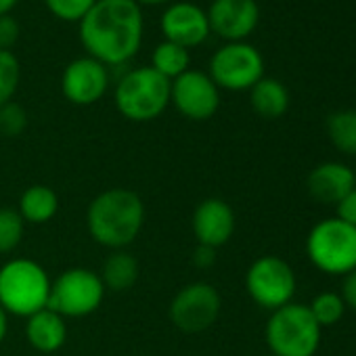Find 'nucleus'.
<instances>
[{"label":"nucleus","mask_w":356,"mask_h":356,"mask_svg":"<svg viewBox=\"0 0 356 356\" xmlns=\"http://www.w3.org/2000/svg\"><path fill=\"white\" fill-rule=\"evenodd\" d=\"M78 26L86 55L109 70L126 65L140 51L145 36L143 11L134 0H97Z\"/></svg>","instance_id":"f257e3e1"},{"label":"nucleus","mask_w":356,"mask_h":356,"mask_svg":"<svg viewBox=\"0 0 356 356\" xmlns=\"http://www.w3.org/2000/svg\"><path fill=\"white\" fill-rule=\"evenodd\" d=\"M145 225V204L130 189L115 187L99 193L86 212L90 237L107 250H126Z\"/></svg>","instance_id":"f03ea898"},{"label":"nucleus","mask_w":356,"mask_h":356,"mask_svg":"<svg viewBox=\"0 0 356 356\" xmlns=\"http://www.w3.org/2000/svg\"><path fill=\"white\" fill-rule=\"evenodd\" d=\"M51 277L42 264L30 258L9 260L0 268V306L7 314L32 316L49 308Z\"/></svg>","instance_id":"7ed1b4c3"},{"label":"nucleus","mask_w":356,"mask_h":356,"mask_svg":"<svg viewBox=\"0 0 356 356\" xmlns=\"http://www.w3.org/2000/svg\"><path fill=\"white\" fill-rule=\"evenodd\" d=\"M118 111L130 122H151L170 105V80L151 65L126 70L113 92Z\"/></svg>","instance_id":"20e7f679"},{"label":"nucleus","mask_w":356,"mask_h":356,"mask_svg":"<svg viewBox=\"0 0 356 356\" xmlns=\"http://www.w3.org/2000/svg\"><path fill=\"white\" fill-rule=\"evenodd\" d=\"M266 343L275 356H314L323 329L314 321L308 304H287L270 312L264 329Z\"/></svg>","instance_id":"39448f33"},{"label":"nucleus","mask_w":356,"mask_h":356,"mask_svg":"<svg viewBox=\"0 0 356 356\" xmlns=\"http://www.w3.org/2000/svg\"><path fill=\"white\" fill-rule=\"evenodd\" d=\"M306 254L321 273L343 277L356 270V229L335 216L325 218L310 229Z\"/></svg>","instance_id":"423d86ee"},{"label":"nucleus","mask_w":356,"mask_h":356,"mask_svg":"<svg viewBox=\"0 0 356 356\" xmlns=\"http://www.w3.org/2000/svg\"><path fill=\"white\" fill-rule=\"evenodd\" d=\"M105 291L99 273L82 266L67 268L51 285L49 308L63 318L88 316L103 304Z\"/></svg>","instance_id":"0eeeda50"},{"label":"nucleus","mask_w":356,"mask_h":356,"mask_svg":"<svg viewBox=\"0 0 356 356\" xmlns=\"http://www.w3.org/2000/svg\"><path fill=\"white\" fill-rule=\"evenodd\" d=\"M245 289L260 308L273 312L293 302L298 279L283 258L260 256L245 273Z\"/></svg>","instance_id":"6e6552de"},{"label":"nucleus","mask_w":356,"mask_h":356,"mask_svg":"<svg viewBox=\"0 0 356 356\" xmlns=\"http://www.w3.org/2000/svg\"><path fill=\"white\" fill-rule=\"evenodd\" d=\"M208 76L220 90H250L264 78V57L248 42H227L212 55Z\"/></svg>","instance_id":"1a4fd4ad"},{"label":"nucleus","mask_w":356,"mask_h":356,"mask_svg":"<svg viewBox=\"0 0 356 356\" xmlns=\"http://www.w3.org/2000/svg\"><path fill=\"white\" fill-rule=\"evenodd\" d=\"M222 298L218 289L208 281H195L185 285L170 302V321L183 333L208 331L220 316Z\"/></svg>","instance_id":"9d476101"},{"label":"nucleus","mask_w":356,"mask_h":356,"mask_svg":"<svg viewBox=\"0 0 356 356\" xmlns=\"http://www.w3.org/2000/svg\"><path fill=\"white\" fill-rule=\"evenodd\" d=\"M170 103L187 120L206 122L220 107V88L200 70H187L170 82Z\"/></svg>","instance_id":"9b49d317"},{"label":"nucleus","mask_w":356,"mask_h":356,"mask_svg":"<svg viewBox=\"0 0 356 356\" xmlns=\"http://www.w3.org/2000/svg\"><path fill=\"white\" fill-rule=\"evenodd\" d=\"M111 82V70L92 57L74 59L61 74V92L74 105H92L103 99Z\"/></svg>","instance_id":"f8f14e48"},{"label":"nucleus","mask_w":356,"mask_h":356,"mask_svg":"<svg viewBox=\"0 0 356 356\" xmlns=\"http://www.w3.org/2000/svg\"><path fill=\"white\" fill-rule=\"evenodd\" d=\"M210 34L227 42H245L260 22V7L256 0H212L206 9Z\"/></svg>","instance_id":"ddd939ff"},{"label":"nucleus","mask_w":356,"mask_h":356,"mask_svg":"<svg viewBox=\"0 0 356 356\" xmlns=\"http://www.w3.org/2000/svg\"><path fill=\"white\" fill-rule=\"evenodd\" d=\"M163 40L185 49H195L204 44L210 36L208 13L195 3H172L165 7L159 19Z\"/></svg>","instance_id":"4468645a"},{"label":"nucleus","mask_w":356,"mask_h":356,"mask_svg":"<svg viewBox=\"0 0 356 356\" xmlns=\"http://www.w3.org/2000/svg\"><path fill=\"white\" fill-rule=\"evenodd\" d=\"M235 227V212L220 197H208L200 202V206L193 212V235L197 239V245L218 250L231 241Z\"/></svg>","instance_id":"2eb2a0df"},{"label":"nucleus","mask_w":356,"mask_h":356,"mask_svg":"<svg viewBox=\"0 0 356 356\" xmlns=\"http://www.w3.org/2000/svg\"><path fill=\"white\" fill-rule=\"evenodd\" d=\"M354 187V170L341 161H323L306 178L308 195L321 206H337Z\"/></svg>","instance_id":"dca6fc26"},{"label":"nucleus","mask_w":356,"mask_h":356,"mask_svg":"<svg viewBox=\"0 0 356 356\" xmlns=\"http://www.w3.org/2000/svg\"><path fill=\"white\" fill-rule=\"evenodd\" d=\"M26 337L30 346L42 354L61 350L67 341V318L51 308H44L26 321Z\"/></svg>","instance_id":"f3484780"},{"label":"nucleus","mask_w":356,"mask_h":356,"mask_svg":"<svg viewBox=\"0 0 356 356\" xmlns=\"http://www.w3.org/2000/svg\"><path fill=\"white\" fill-rule=\"evenodd\" d=\"M252 109L266 120H277L289 109V90L277 78H262L250 88Z\"/></svg>","instance_id":"a211bd4d"},{"label":"nucleus","mask_w":356,"mask_h":356,"mask_svg":"<svg viewBox=\"0 0 356 356\" xmlns=\"http://www.w3.org/2000/svg\"><path fill=\"white\" fill-rule=\"evenodd\" d=\"M138 275H140L138 260L126 250H113L105 258L99 273L105 289L109 291H128L138 281Z\"/></svg>","instance_id":"6ab92c4d"},{"label":"nucleus","mask_w":356,"mask_h":356,"mask_svg":"<svg viewBox=\"0 0 356 356\" xmlns=\"http://www.w3.org/2000/svg\"><path fill=\"white\" fill-rule=\"evenodd\" d=\"M17 212L30 225H47L59 212V197L47 185H32L24 191Z\"/></svg>","instance_id":"aec40b11"},{"label":"nucleus","mask_w":356,"mask_h":356,"mask_svg":"<svg viewBox=\"0 0 356 356\" xmlns=\"http://www.w3.org/2000/svg\"><path fill=\"white\" fill-rule=\"evenodd\" d=\"M191 65V55H189V49L185 47H178L174 42H159L151 55V67L161 74L163 78H168L170 82L176 80L178 76H183Z\"/></svg>","instance_id":"412c9836"},{"label":"nucleus","mask_w":356,"mask_h":356,"mask_svg":"<svg viewBox=\"0 0 356 356\" xmlns=\"http://www.w3.org/2000/svg\"><path fill=\"white\" fill-rule=\"evenodd\" d=\"M327 136L331 145L346 153L356 157V109H339L333 111L327 118Z\"/></svg>","instance_id":"4be33fe9"},{"label":"nucleus","mask_w":356,"mask_h":356,"mask_svg":"<svg viewBox=\"0 0 356 356\" xmlns=\"http://www.w3.org/2000/svg\"><path fill=\"white\" fill-rule=\"evenodd\" d=\"M308 308H310L314 321L321 325V329L337 325L343 318L346 310H348L343 300H341V296L337 291H323V293H318L308 304Z\"/></svg>","instance_id":"5701e85b"},{"label":"nucleus","mask_w":356,"mask_h":356,"mask_svg":"<svg viewBox=\"0 0 356 356\" xmlns=\"http://www.w3.org/2000/svg\"><path fill=\"white\" fill-rule=\"evenodd\" d=\"M26 233V220L13 208H0V256L19 248Z\"/></svg>","instance_id":"b1692460"},{"label":"nucleus","mask_w":356,"mask_h":356,"mask_svg":"<svg viewBox=\"0 0 356 356\" xmlns=\"http://www.w3.org/2000/svg\"><path fill=\"white\" fill-rule=\"evenodd\" d=\"M22 82V63L13 51H0V107L13 101Z\"/></svg>","instance_id":"393cba45"},{"label":"nucleus","mask_w":356,"mask_h":356,"mask_svg":"<svg viewBox=\"0 0 356 356\" xmlns=\"http://www.w3.org/2000/svg\"><path fill=\"white\" fill-rule=\"evenodd\" d=\"M44 5L53 17L67 24H80L97 5V0H44Z\"/></svg>","instance_id":"a878e982"},{"label":"nucleus","mask_w":356,"mask_h":356,"mask_svg":"<svg viewBox=\"0 0 356 356\" xmlns=\"http://www.w3.org/2000/svg\"><path fill=\"white\" fill-rule=\"evenodd\" d=\"M26 128H28V111L19 103L9 101L0 107V134L7 138H15L22 136Z\"/></svg>","instance_id":"bb28decb"},{"label":"nucleus","mask_w":356,"mask_h":356,"mask_svg":"<svg viewBox=\"0 0 356 356\" xmlns=\"http://www.w3.org/2000/svg\"><path fill=\"white\" fill-rule=\"evenodd\" d=\"M22 26L13 15L0 17V51H13V47L19 42Z\"/></svg>","instance_id":"cd10ccee"},{"label":"nucleus","mask_w":356,"mask_h":356,"mask_svg":"<svg viewBox=\"0 0 356 356\" xmlns=\"http://www.w3.org/2000/svg\"><path fill=\"white\" fill-rule=\"evenodd\" d=\"M335 218L356 229V187L335 206Z\"/></svg>","instance_id":"c85d7f7f"},{"label":"nucleus","mask_w":356,"mask_h":356,"mask_svg":"<svg viewBox=\"0 0 356 356\" xmlns=\"http://www.w3.org/2000/svg\"><path fill=\"white\" fill-rule=\"evenodd\" d=\"M339 296L346 304V308L354 310L356 312V270L343 275L341 279V289H339Z\"/></svg>","instance_id":"c756f323"},{"label":"nucleus","mask_w":356,"mask_h":356,"mask_svg":"<svg viewBox=\"0 0 356 356\" xmlns=\"http://www.w3.org/2000/svg\"><path fill=\"white\" fill-rule=\"evenodd\" d=\"M216 252H218V250H214V248L197 245L195 252H193V264H195L197 268H202V270L212 268V266L216 264V260H218V254H216Z\"/></svg>","instance_id":"7c9ffc66"},{"label":"nucleus","mask_w":356,"mask_h":356,"mask_svg":"<svg viewBox=\"0 0 356 356\" xmlns=\"http://www.w3.org/2000/svg\"><path fill=\"white\" fill-rule=\"evenodd\" d=\"M7 333H9V314L3 306H0V343L5 341Z\"/></svg>","instance_id":"2f4dec72"},{"label":"nucleus","mask_w":356,"mask_h":356,"mask_svg":"<svg viewBox=\"0 0 356 356\" xmlns=\"http://www.w3.org/2000/svg\"><path fill=\"white\" fill-rule=\"evenodd\" d=\"M19 0H0V17L3 15H11V11L17 7Z\"/></svg>","instance_id":"473e14b6"},{"label":"nucleus","mask_w":356,"mask_h":356,"mask_svg":"<svg viewBox=\"0 0 356 356\" xmlns=\"http://www.w3.org/2000/svg\"><path fill=\"white\" fill-rule=\"evenodd\" d=\"M136 5H163L168 0H134Z\"/></svg>","instance_id":"72a5a7b5"},{"label":"nucleus","mask_w":356,"mask_h":356,"mask_svg":"<svg viewBox=\"0 0 356 356\" xmlns=\"http://www.w3.org/2000/svg\"><path fill=\"white\" fill-rule=\"evenodd\" d=\"M264 356H275V354H264Z\"/></svg>","instance_id":"f704fd0d"},{"label":"nucleus","mask_w":356,"mask_h":356,"mask_svg":"<svg viewBox=\"0 0 356 356\" xmlns=\"http://www.w3.org/2000/svg\"><path fill=\"white\" fill-rule=\"evenodd\" d=\"M354 178H356V170H354Z\"/></svg>","instance_id":"c9c22d12"}]
</instances>
